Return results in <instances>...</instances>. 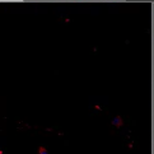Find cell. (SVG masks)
<instances>
[{
  "label": "cell",
  "instance_id": "obj_1",
  "mask_svg": "<svg viewBox=\"0 0 154 154\" xmlns=\"http://www.w3.org/2000/svg\"><path fill=\"white\" fill-rule=\"evenodd\" d=\"M112 125L113 126H116V128H121V126L124 125V120H122V117L121 116H115L113 117V120H112Z\"/></svg>",
  "mask_w": 154,
  "mask_h": 154
},
{
  "label": "cell",
  "instance_id": "obj_2",
  "mask_svg": "<svg viewBox=\"0 0 154 154\" xmlns=\"http://www.w3.org/2000/svg\"><path fill=\"white\" fill-rule=\"evenodd\" d=\"M38 154H48V152L45 146H40L38 148Z\"/></svg>",
  "mask_w": 154,
  "mask_h": 154
}]
</instances>
